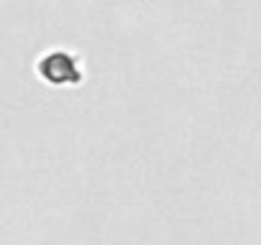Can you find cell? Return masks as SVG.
Returning a JSON list of instances; mask_svg holds the SVG:
<instances>
[{"label":"cell","instance_id":"cell-1","mask_svg":"<svg viewBox=\"0 0 261 245\" xmlns=\"http://www.w3.org/2000/svg\"><path fill=\"white\" fill-rule=\"evenodd\" d=\"M44 74L49 77V79H59V74L62 77H77V67H74V59L72 56H67V54H49L46 59H44Z\"/></svg>","mask_w":261,"mask_h":245}]
</instances>
